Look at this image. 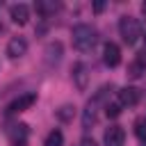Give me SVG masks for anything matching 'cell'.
Masks as SVG:
<instances>
[{
  "mask_svg": "<svg viewBox=\"0 0 146 146\" xmlns=\"http://www.w3.org/2000/svg\"><path fill=\"white\" fill-rule=\"evenodd\" d=\"M96 41H98V34H96V30H94L91 25L80 23V25L73 27V46H75L80 52H89V50L96 46Z\"/></svg>",
  "mask_w": 146,
  "mask_h": 146,
  "instance_id": "cell-1",
  "label": "cell"
},
{
  "mask_svg": "<svg viewBox=\"0 0 146 146\" xmlns=\"http://www.w3.org/2000/svg\"><path fill=\"white\" fill-rule=\"evenodd\" d=\"M119 32H121V36H123V41L128 46H135L139 41V36H141V23L137 18H132V16H123L119 21Z\"/></svg>",
  "mask_w": 146,
  "mask_h": 146,
  "instance_id": "cell-2",
  "label": "cell"
},
{
  "mask_svg": "<svg viewBox=\"0 0 146 146\" xmlns=\"http://www.w3.org/2000/svg\"><path fill=\"white\" fill-rule=\"evenodd\" d=\"M36 103V94H23V96H18V98H14L9 105H7V114H18V112H25V110H30L32 105Z\"/></svg>",
  "mask_w": 146,
  "mask_h": 146,
  "instance_id": "cell-3",
  "label": "cell"
},
{
  "mask_svg": "<svg viewBox=\"0 0 146 146\" xmlns=\"http://www.w3.org/2000/svg\"><path fill=\"white\" fill-rule=\"evenodd\" d=\"M71 78H73V84L78 87V91H87V84H89V73H87V66L82 62L73 64L71 68Z\"/></svg>",
  "mask_w": 146,
  "mask_h": 146,
  "instance_id": "cell-4",
  "label": "cell"
},
{
  "mask_svg": "<svg viewBox=\"0 0 146 146\" xmlns=\"http://www.w3.org/2000/svg\"><path fill=\"white\" fill-rule=\"evenodd\" d=\"M125 144V130L121 125H110L105 130V146H123Z\"/></svg>",
  "mask_w": 146,
  "mask_h": 146,
  "instance_id": "cell-5",
  "label": "cell"
},
{
  "mask_svg": "<svg viewBox=\"0 0 146 146\" xmlns=\"http://www.w3.org/2000/svg\"><path fill=\"white\" fill-rule=\"evenodd\" d=\"M25 52H27V41H25L23 36H11L9 43H7V55H9L11 59H18V57H23Z\"/></svg>",
  "mask_w": 146,
  "mask_h": 146,
  "instance_id": "cell-6",
  "label": "cell"
},
{
  "mask_svg": "<svg viewBox=\"0 0 146 146\" xmlns=\"http://www.w3.org/2000/svg\"><path fill=\"white\" fill-rule=\"evenodd\" d=\"M103 62L110 66V68H114V66H119L121 64V50H119V46L116 43H105V48H103Z\"/></svg>",
  "mask_w": 146,
  "mask_h": 146,
  "instance_id": "cell-7",
  "label": "cell"
},
{
  "mask_svg": "<svg viewBox=\"0 0 146 146\" xmlns=\"http://www.w3.org/2000/svg\"><path fill=\"white\" fill-rule=\"evenodd\" d=\"M139 98H141V94H139V89H135V87H123V89H119V103H121V105L135 107V105L139 103Z\"/></svg>",
  "mask_w": 146,
  "mask_h": 146,
  "instance_id": "cell-8",
  "label": "cell"
},
{
  "mask_svg": "<svg viewBox=\"0 0 146 146\" xmlns=\"http://www.w3.org/2000/svg\"><path fill=\"white\" fill-rule=\"evenodd\" d=\"M9 16L16 25H27L30 21V7L27 5H11L9 7Z\"/></svg>",
  "mask_w": 146,
  "mask_h": 146,
  "instance_id": "cell-9",
  "label": "cell"
},
{
  "mask_svg": "<svg viewBox=\"0 0 146 146\" xmlns=\"http://www.w3.org/2000/svg\"><path fill=\"white\" fill-rule=\"evenodd\" d=\"M96 100H89L87 103V107H84V112H82V128L84 130H89L94 123H96Z\"/></svg>",
  "mask_w": 146,
  "mask_h": 146,
  "instance_id": "cell-10",
  "label": "cell"
},
{
  "mask_svg": "<svg viewBox=\"0 0 146 146\" xmlns=\"http://www.w3.org/2000/svg\"><path fill=\"white\" fill-rule=\"evenodd\" d=\"M9 137H11V141H14L16 146H21V144L27 139V125H25V123L11 125V128H9Z\"/></svg>",
  "mask_w": 146,
  "mask_h": 146,
  "instance_id": "cell-11",
  "label": "cell"
},
{
  "mask_svg": "<svg viewBox=\"0 0 146 146\" xmlns=\"http://www.w3.org/2000/svg\"><path fill=\"white\" fill-rule=\"evenodd\" d=\"M46 59H48L50 64L62 59V43H59V41H57V43H48V48H46Z\"/></svg>",
  "mask_w": 146,
  "mask_h": 146,
  "instance_id": "cell-12",
  "label": "cell"
},
{
  "mask_svg": "<svg viewBox=\"0 0 146 146\" xmlns=\"http://www.w3.org/2000/svg\"><path fill=\"white\" fill-rule=\"evenodd\" d=\"M55 114H57V119H59V121L68 123V121H73V116H75V107H73V105H62Z\"/></svg>",
  "mask_w": 146,
  "mask_h": 146,
  "instance_id": "cell-13",
  "label": "cell"
},
{
  "mask_svg": "<svg viewBox=\"0 0 146 146\" xmlns=\"http://www.w3.org/2000/svg\"><path fill=\"white\" fill-rule=\"evenodd\" d=\"M64 144V135H62V130H52V132H48V137H46V141H43V146H62Z\"/></svg>",
  "mask_w": 146,
  "mask_h": 146,
  "instance_id": "cell-14",
  "label": "cell"
},
{
  "mask_svg": "<svg viewBox=\"0 0 146 146\" xmlns=\"http://www.w3.org/2000/svg\"><path fill=\"white\" fill-rule=\"evenodd\" d=\"M141 73H144V62H141V59H135V62L128 66V75H130V78H141Z\"/></svg>",
  "mask_w": 146,
  "mask_h": 146,
  "instance_id": "cell-15",
  "label": "cell"
},
{
  "mask_svg": "<svg viewBox=\"0 0 146 146\" xmlns=\"http://www.w3.org/2000/svg\"><path fill=\"white\" fill-rule=\"evenodd\" d=\"M121 107H123L121 103H107V105H105V114H107L110 119H116V116L121 114Z\"/></svg>",
  "mask_w": 146,
  "mask_h": 146,
  "instance_id": "cell-16",
  "label": "cell"
},
{
  "mask_svg": "<svg viewBox=\"0 0 146 146\" xmlns=\"http://www.w3.org/2000/svg\"><path fill=\"white\" fill-rule=\"evenodd\" d=\"M135 135L139 139H146V119H137L135 121Z\"/></svg>",
  "mask_w": 146,
  "mask_h": 146,
  "instance_id": "cell-17",
  "label": "cell"
},
{
  "mask_svg": "<svg viewBox=\"0 0 146 146\" xmlns=\"http://www.w3.org/2000/svg\"><path fill=\"white\" fill-rule=\"evenodd\" d=\"M57 9H59V5H46V2H39L36 5V11L43 14V16H48L50 11H57Z\"/></svg>",
  "mask_w": 146,
  "mask_h": 146,
  "instance_id": "cell-18",
  "label": "cell"
},
{
  "mask_svg": "<svg viewBox=\"0 0 146 146\" xmlns=\"http://www.w3.org/2000/svg\"><path fill=\"white\" fill-rule=\"evenodd\" d=\"M103 9H105V2H100V0H98V2H94V11H96V14H100Z\"/></svg>",
  "mask_w": 146,
  "mask_h": 146,
  "instance_id": "cell-19",
  "label": "cell"
},
{
  "mask_svg": "<svg viewBox=\"0 0 146 146\" xmlns=\"http://www.w3.org/2000/svg\"><path fill=\"white\" fill-rule=\"evenodd\" d=\"M80 146H96V141H94V139H87V137H84V139L80 141Z\"/></svg>",
  "mask_w": 146,
  "mask_h": 146,
  "instance_id": "cell-20",
  "label": "cell"
},
{
  "mask_svg": "<svg viewBox=\"0 0 146 146\" xmlns=\"http://www.w3.org/2000/svg\"><path fill=\"white\" fill-rule=\"evenodd\" d=\"M141 14H144V16H146V2H144V5H141Z\"/></svg>",
  "mask_w": 146,
  "mask_h": 146,
  "instance_id": "cell-21",
  "label": "cell"
},
{
  "mask_svg": "<svg viewBox=\"0 0 146 146\" xmlns=\"http://www.w3.org/2000/svg\"><path fill=\"white\" fill-rule=\"evenodd\" d=\"M144 41H146V34H144Z\"/></svg>",
  "mask_w": 146,
  "mask_h": 146,
  "instance_id": "cell-22",
  "label": "cell"
}]
</instances>
